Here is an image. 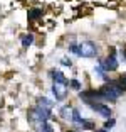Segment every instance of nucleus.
<instances>
[{
	"label": "nucleus",
	"instance_id": "1",
	"mask_svg": "<svg viewBox=\"0 0 126 132\" xmlns=\"http://www.w3.org/2000/svg\"><path fill=\"white\" fill-rule=\"evenodd\" d=\"M69 51L72 54H77L81 58H94L98 54V47H96L94 43L91 41H82L79 44H71L69 46Z\"/></svg>",
	"mask_w": 126,
	"mask_h": 132
},
{
	"label": "nucleus",
	"instance_id": "2",
	"mask_svg": "<svg viewBox=\"0 0 126 132\" xmlns=\"http://www.w3.org/2000/svg\"><path fill=\"white\" fill-rule=\"evenodd\" d=\"M101 92H103V95H104V100H108V102H116L119 98V95H121L124 90H123V86L119 85V81L111 80V81H108L106 86H103V88H101Z\"/></svg>",
	"mask_w": 126,
	"mask_h": 132
},
{
	"label": "nucleus",
	"instance_id": "3",
	"mask_svg": "<svg viewBox=\"0 0 126 132\" xmlns=\"http://www.w3.org/2000/svg\"><path fill=\"white\" fill-rule=\"evenodd\" d=\"M50 113H52V109H47L44 105L37 103L34 109L30 110V113H29V120L34 122V124H40V122H44V120H49Z\"/></svg>",
	"mask_w": 126,
	"mask_h": 132
},
{
	"label": "nucleus",
	"instance_id": "4",
	"mask_svg": "<svg viewBox=\"0 0 126 132\" xmlns=\"http://www.w3.org/2000/svg\"><path fill=\"white\" fill-rule=\"evenodd\" d=\"M79 97L81 100L84 102V103H92V102H103L104 100V95L103 92L99 90H82V92H79Z\"/></svg>",
	"mask_w": 126,
	"mask_h": 132
},
{
	"label": "nucleus",
	"instance_id": "5",
	"mask_svg": "<svg viewBox=\"0 0 126 132\" xmlns=\"http://www.w3.org/2000/svg\"><path fill=\"white\" fill-rule=\"evenodd\" d=\"M111 53L109 56H108L106 59H103V61L99 63L101 66H103V70L106 71V73H109V71H116L118 70V58H116V49L114 47H109Z\"/></svg>",
	"mask_w": 126,
	"mask_h": 132
},
{
	"label": "nucleus",
	"instance_id": "6",
	"mask_svg": "<svg viewBox=\"0 0 126 132\" xmlns=\"http://www.w3.org/2000/svg\"><path fill=\"white\" fill-rule=\"evenodd\" d=\"M52 93L56 97V100H64L67 97V83L52 81Z\"/></svg>",
	"mask_w": 126,
	"mask_h": 132
},
{
	"label": "nucleus",
	"instance_id": "7",
	"mask_svg": "<svg viewBox=\"0 0 126 132\" xmlns=\"http://www.w3.org/2000/svg\"><path fill=\"white\" fill-rule=\"evenodd\" d=\"M89 107H91L94 112H98L101 117H104V119H109L111 117V109L108 105L101 103V102H92V103H89Z\"/></svg>",
	"mask_w": 126,
	"mask_h": 132
},
{
	"label": "nucleus",
	"instance_id": "8",
	"mask_svg": "<svg viewBox=\"0 0 126 132\" xmlns=\"http://www.w3.org/2000/svg\"><path fill=\"white\" fill-rule=\"evenodd\" d=\"M20 43H22L24 47L32 46V43H34V36H32V34H22V36H20Z\"/></svg>",
	"mask_w": 126,
	"mask_h": 132
},
{
	"label": "nucleus",
	"instance_id": "9",
	"mask_svg": "<svg viewBox=\"0 0 126 132\" xmlns=\"http://www.w3.org/2000/svg\"><path fill=\"white\" fill-rule=\"evenodd\" d=\"M71 120H72L77 127H79V125L84 122V119L81 117V113H79V110H77V109H72V117H71Z\"/></svg>",
	"mask_w": 126,
	"mask_h": 132
},
{
	"label": "nucleus",
	"instance_id": "10",
	"mask_svg": "<svg viewBox=\"0 0 126 132\" xmlns=\"http://www.w3.org/2000/svg\"><path fill=\"white\" fill-rule=\"evenodd\" d=\"M37 129H39V132H54L52 125H50L47 120H44V122H40V124H37Z\"/></svg>",
	"mask_w": 126,
	"mask_h": 132
},
{
	"label": "nucleus",
	"instance_id": "11",
	"mask_svg": "<svg viewBox=\"0 0 126 132\" xmlns=\"http://www.w3.org/2000/svg\"><path fill=\"white\" fill-rule=\"evenodd\" d=\"M61 117L62 119H69V117H72V109L69 107V105H64L61 109Z\"/></svg>",
	"mask_w": 126,
	"mask_h": 132
},
{
	"label": "nucleus",
	"instance_id": "12",
	"mask_svg": "<svg viewBox=\"0 0 126 132\" xmlns=\"http://www.w3.org/2000/svg\"><path fill=\"white\" fill-rule=\"evenodd\" d=\"M40 15H42V9H32V10L29 12V19H30V20L39 19Z\"/></svg>",
	"mask_w": 126,
	"mask_h": 132
},
{
	"label": "nucleus",
	"instance_id": "13",
	"mask_svg": "<svg viewBox=\"0 0 126 132\" xmlns=\"http://www.w3.org/2000/svg\"><path fill=\"white\" fill-rule=\"evenodd\" d=\"M39 103L44 105V107H47V109H52V102L47 100V98H40V100H39Z\"/></svg>",
	"mask_w": 126,
	"mask_h": 132
},
{
	"label": "nucleus",
	"instance_id": "14",
	"mask_svg": "<svg viewBox=\"0 0 126 132\" xmlns=\"http://www.w3.org/2000/svg\"><path fill=\"white\" fill-rule=\"evenodd\" d=\"M69 86L74 88V90H81V83L77 81V80H71V81H69Z\"/></svg>",
	"mask_w": 126,
	"mask_h": 132
},
{
	"label": "nucleus",
	"instance_id": "15",
	"mask_svg": "<svg viewBox=\"0 0 126 132\" xmlns=\"http://www.w3.org/2000/svg\"><path fill=\"white\" fill-rule=\"evenodd\" d=\"M61 64L62 66H69V68H71V66H72V61H71V59H67V58H62L61 59Z\"/></svg>",
	"mask_w": 126,
	"mask_h": 132
},
{
	"label": "nucleus",
	"instance_id": "16",
	"mask_svg": "<svg viewBox=\"0 0 126 132\" xmlns=\"http://www.w3.org/2000/svg\"><path fill=\"white\" fill-rule=\"evenodd\" d=\"M114 125V119H106V124H104V127L106 129H111Z\"/></svg>",
	"mask_w": 126,
	"mask_h": 132
},
{
	"label": "nucleus",
	"instance_id": "17",
	"mask_svg": "<svg viewBox=\"0 0 126 132\" xmlns=\"http://www.w3.org/2000/svg\"><path fill=\"white\" fill-rule=\"evenodd\" d=\"M118 81H119V85L123 86V90H126V75H123V76L119 78Z\"/></svg>",
	"mask_w": 126,
	"mask_h": 132
},
{
	"label": "nucleus",
	"instance_id": "18",
	"mask_svg": "<svg viewBox=\"0 0 126 132\" xmlns=\"http://www.w3.org/2000/svg\"><path fill=\"white\" fill-rule=\"evenodd\" d=\"M121 58L126 61V47H123V49H121Z\"/></svg>",
	"mask_w": 126,
	"mask_h": 132
},
{
	"label": "nucleus",
	"instance_id": "19",
	"mask_svg": "<svg viewBox=\"0 0 126 132\" xmlns=\"http://www.w3.org/2000/svg\"><path fill=\"white\" fill-rule=\"evenodd\" d=\"M98 132H108V129H106V127H103L101 130H98Z\"/></svg>",
	"mask_w": 126,
	"mask_h": 132
}]
</instances>
